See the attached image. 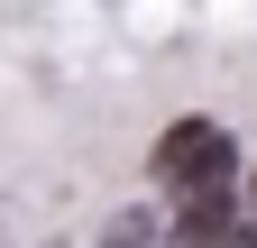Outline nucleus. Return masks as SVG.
<instances>
[{
  "mask_svg": "<svg viewBox=\"0 0 257 248\" xmlns=\"http://www.w3.org/2000/svg\"><path fill=\"white\" fill-rule=\"evenodd\" d=\"M211 248H257V221H230V230H220Z\"/></svg>",
  "mask_w": 257,
  "mask_h": 248,
  "instance_id": "3",
  "label": "nucleus"
},
{
  "mask_svg": "<svg viewBox=\"0 0 257 248\" xmlns=\"http://www.w3.org/2000/svg\"><path fill=\"white\" fill-rule=\"evenodd\" d=\"M156 175H166L175 193H211V184L239 175V147H230L220 119H175V129L156 138Z\"/></svg>",
  "mask_w": 257,
  "mask_h": 248,
  "instance_id": "1",
  "label": "nucleus"
},
{
  "mask_svg": "<svg viewBox=\"0 0 257 248\" xmlns=\"http://www.w3.org/2000/svg\"><path fill=\"white\" fill-rule=\"evenodd\" d=\"M110 248H147V221H119V230H110Z\"/></svg>",
  "mask_w": 257,
  "mask_h": 248,
  "instance_id": "4",
  "label": "nucleus"
},
{
  "mask_svg": "<svg viewBox=\"0 0 257 248\" xmlns=\"http://www.w3.org/2000/svg\"><path fill=\"white\" fill-rule=\"evenodd\" d=\"M230 221H239L230 184H211V193H193V202H184V221H175V239H166V248H211V239L230 230Z\"/></svg>",
  "mask_w": 257,
  "mask_h": 248,
  "instance_id": "2",
  "label": "nucleus"
}]
</instances>
